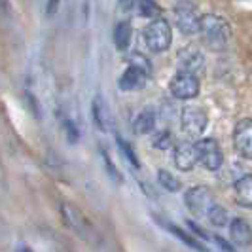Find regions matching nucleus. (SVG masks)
<instances>
[{
	"label": "nucleus",
	"mask_w": 252,
	"mask_h": 252,
	"mask_svg": "<svg viewBox=\"0 0 252 252\" xmlns=\"http://www.w3.org/2000/svg\"><path fill=\"white\" fill-rule=\"evenodd\" d=\"M195 152H197V163H201L207 171H218L222 167L224 156L222 148L215 139H201L195 142Z\"/></svg>",
	"instance_id": "20e7f679"
},
{
	"label": "nucleus",
	"mask_w": 252,
	"mask_h": 252,
	"mask_svg": "<svg viewBox=\"0 0 252 252\" xmlns=\"http://www.w3.org/2000/svg\"><path fill=\"white\" fill-rule=\"evenodd\" d=\"M233 144L241 158L252 159V120L245 118L233 129Z\"/></svg>",
	"instance_id": "1a4fd4ad"
},
{
	"label": "nucleus",
	"mask_w": 252,
	"mask_h": 252,
	"mask_svg": "<svg viewBox=\"0 0 252 252\" xmlns=\"http://www.w3.org/2000/svg\"><path fill=\"white\" fill-rule=\"evenodd\" d=\"M235 201L241 207H252V175H247L235 184Z\"/></svg>",
	"instance_id": "f3484780"
},
{
	"label": "nucleus",
	"mask_w": 252,
	"mask_h": 252,
	"mask_svg": "<svg viewBox=\"0 0 252 252\" xmlns=\"http://www.w3.org/2000/svg\"><path fill=\"white\" fill-rule=\"evenodd\" d=\"M173 159L175 165L180 171H191L193 165L197 163V152H195V144L189 140H182L175 146L173 152Z\"/></svg>",
	"instance_id": "ddd939ff"
},
{
	"label": "nucleus",
	"mask_w": 252,
	"mask_h": 252,
	"mask_svg": "<svg viewBox=\"0 0 252 252\" xmlns=\"http://www.w3.org/2000/svg\"><path fill=\"white\" fill-rule=\"evenodd\" d=\"M114 44H116V50L126 51L131 44V38H133V29H131V23L129 21H120L116 29H114Z\"/></svg>",
	"instance_id": "dca6fc26"
},
{
	"label": "nucleus",
	"mask_w": 252,
	"mask_h": 252,
	"mask_svg": "<svg viewBox=\"0 0 252 252\" xmlns=\"http://www.w3.org/2000/svg\"><path fill=\"white\" fill-rule=\"evenodd\" d=\"M152 144L158 150H169V148H173V135L169 131H158L152 137Z\"/></svg>",
	"instance_id": "412c9836"
},
{
	"label": "nucleus",
	"mask_w": 252,
	"mask_h": 252,
	"mask_svg": "<svg viewBox=\"0 0 252 252\" xmlns=\"http://www.w3.org/2000/svg\"><path fill=\"white\" fill-rule=\"evenodd\" d=\"M175 23L182 34L193 36V34H199L201 15L189 0H178L175 4Z\"/></svg>",
	"instance_id": "7ed1b4c3"
},
{
	"label": "nucleus",
	"mask_w": 252,
	"mask_h": 252,
	"mask_svg": "<svg viewBox=\"0 0 252 252\" xmlns=\"http://www.w3.org/2000/svg\"><path fill=\"white\" fill-rule=\"evenodd\" d=\"M66 131H68V140H70V142H76L80 135H78V131H76L74 126H72L68 120H66Z\"/></svg>",
	"instance_id": "a878e982"
},
{
	"label": "nucleus",
	"mask_w": 252,
	"mask_h": 252,
	"mask_svg": "<svg viewBox=\"0 0 252 252\" xmlns=\"http://www.w3.org/2000/svg\"><path fill=\"white\" fill-rule=\"evenodd\" d=\"M135 10H137L140 17H146V19L161 17V6L156 0H137L135 2Z\"/></svg>",
	"instance_id": "a211bd4d"
},
{
	"label": "nucleus",
	"mask_w": 252,
	"mask_h": 252,
	"mask_svg": "<svg viewBox=\"0 0 252 252\" xmlns=\"http://www.w3.org/2000/svg\"><path fill=\"white\" fill-rule=\"evenodd\" d=\"M203 42L207 44V48L215 51L226 50L231 42V27L224 17L216 15V13H205L201 15V29H199Z\"/></svg>",
	"instance_id": "f257e3e1"
},
{
	"label": "nucleus",
	"mask_w": 252,
	"mask_h": 252,
	"mask_svg": "<svg viewBox=\"0 0 252 252\" xmlns=\"http://www.w3.org/2000/svg\"><path fill=\"white\" fill-rule=\"evenodd\" d=\"M177 66L178 72L199 78L205 72V57L201 51L195 48H182L177 53Z\"/></svg>",
	"instance_id": "0eeeda50"
},
{
	"label": "nucleus",
	"mask_w": 252,
	"mask_h": 252,
	"mask_svg": "<svg viewBox=\"0 0 252 252\" xmlns=\"http://www.w3.org/2000/svg\"><path fill=\"white\" fill-rule=\"evenodd\" d=\"M154 127H156V112H154V108L140 110L137 114V118H135V122H133L135 133L137 135H148V133L154 131Z\"/></svg>",
	"instance_id": "2eb2a0df"
},
{
	"label": "nucleus",
	"mask_w": 252,
	"mask_h": 252,
	"mask_svg": "<svg viewBox=\"0 0 252 252\" xmlns=\"http://www.w3.org/2000/svg\"><path fill=\"white\" fill-rule=\"evenodd\" d=\"M229 239L233 247L249 249L252 245V227L245 218L229 220Z\"/></svg>",
	"instance_id": "f8f14e48"
},
{
	"label": "nucleus",
	"mask_w": 252,
	"mask_h": 252,
	"mask_svg": "<svg viewBox=\"0 0 252 252\" xmlns=\"http://www.w3.org/2000/svg\"><path fill=\"white\" fill-rule=\"evenodd\" d=\"M129 64H135V66H139L142 70H146V72H150V63H148V59L142 55V53H133L131 55V63Z\"/></svg>",
	"instance_id": "b1692460"
},
{
	"label": "nucleus",
	"mask_w": 252,
	"mask_h": 252,
	"mask_svg": "<svg viewBox=\"0 0 252 252\" xmlns=\"http://www.w3.org/2000/svg\"><path fill=\"white\" fill-rule=\"evenodd\" d=\"M17 252H34L32 249H29V247H25V245H21L19 249H17Z\"/></svg>",
	"instance_id": "bb28decb"
},
{
	"label": "nucleus",
	"mask_w": 252,
	"mask_h": 252,
	"mask_svg": "<svg viewBox=\"0 0 252 252\" xmlns=\"http://www.w3.org/2000/svg\"><path fill=\"white\" fill-rule=\"evenodd\" d=\"M61 215H63L64 222L72 227L78 235H86V231L89 229V224L76 207H72L70 203H61Z\"/></svg>",
	"instance_id": "4468645a"
},
{
	"label": "nucleus",
	"mask_w": 252,
	"mask_h": 252,
	"mask_svg": "<svg viewBox=\"0 0 252 252\" xmlns=\"http://www.w3.org/2000/svg\"><path fill=\"white\" fill-rule=\"evenodd\" d=\"M148 76H150V72L142 70V68L135 66V64H129L126 70H124V74L120 76L118 86H120L122 91H139V89H142L146 86Z\"/></svg>",
	"instance_id": "9b49d317"
},
{
	"label": "nucleus",
	"mask_w": 252,
	"mask_h": 252,
	"mask_svg": "<svg viewBox=\"0 0 252 252\" xmlns=\"http://www.w3.org/2000/svg\"><path fill=\"white\" fill-rule=\"evenodd\" d=\"M207 220L216 227L229 226V216H227V211L222 207V205H218V203H215V205L209 209V213H207Z\"/></svg>",
	"instance_id": "6ab92c4d"
},
{
	"label": "nucleus",
	"mask_w": 252,
	"mask_h": 252,
	"mask_svg": "<svg viewBox=\"0 0 252 252\" xmlns=\"http://www.w3.org/2000/svg\"><path fill=\"white\" fill-rule=\"evenodd\" d=\"M144 42H146V48L154 53H161V51L169 50L171 42H173V31H171L169 21L163 17L152 19L144 29Z\"/></svg>",
	"instance_id": "f03ea898"
},
{
	"label": "nucleus",
	"mask_w": 252,
	"mask_h": 252,
	"mask_svg": "<svg viewBox=\"0 0 252 252\" xmlns=\"http://www.w3.org/2000/svg\"><path fill=\"white\" fill-rule=\"evenodd\" d=\"M158 182L163 186L167 191H178L180 189V184H178V180L169 171H158Z\"/></svg>",
	"instance_id": "4be33fe9"
},
{
	"label": "nucleus",
	"mask_w": 252,
	"mask_h": 252,
	"mask_svg": "<svg viewBox=\"0 0 252 252\" xmlns=\"http://www.w3.org/2000/svg\"><path fill=\"white\" fill-rule=\"evenodd\" d=\"M59 6H61V0H48V4H46V13H48V17H53L57 10H59Z\"/></svg>",
	"instance_id": "393cba45"
},
{
	"label": "nucleus",
	"mask_w": 252,
	"mask_h": 252,
	"mask_svg": "<svg viewBox=\"0 0 252 252\" xmlns=\"http://www.w3.org/2000/svg\"><path fill=\"white\" fill-rule=\"evenodd\" d=\"M171 95L178 99V101H189V99H195L199 95V78L191 74H184V72H178L171 84Z\"/></svg>",
	"instance_id": "39448f33"
},
{
	"label": "nucleus",
	"mask_w": 252,
	"mask_h": 252,
	"mask_svg": "<svg viewBox=\"0 0 252 252\" xmlns=\"http://www.w3.org/2000/svg\"><path fill=\"white\" fill-rule=\"evenodd\" d=\"M165 227L173 233V235H177L178 239L182 241L184 245H188V247H191V249H195V251H205V247H203L199 241L195 239L193 235H189V233H186V231H182L180 227H177V226H173V224H165Z\"/></svg>",
	"instance_id": "aec40b11"
},
{
	"label": "nucleus",
	"mask_w": 252,
	"mask_h": 252,
	"mask_svg": "<svg viewBox=\"0 0 252 252\" xmlns=\"http://www.w3.org/2000/svg\"><path fill=\"white\" fill-rule=\"evenodd\" d=\"M116 140H118V146H120V150H122V156L126 158L129 163L133 165L135 169H139L140 165H139V159H137V156H135V152H133V148H131V144L127 142V140H124L120 135L116 137Z\"/></svg>",
	"instance_id": "5701e85b"
},
{
	"label": "nucleus",
	"mask_w": 252,
	"mask_h": 252,
	"mask_svg": "<svg viewBox=\"0 0 252 252\" xmlns=\"http://www.w3.org/2000/svg\"><path fill=\"white\" fill-rule=\"evenodd\" d=\"M91 116H93V124L97 126L102 133H110L114 129V116L110 112V106L102 95H95L91 101Z\"/></svg>",
	"instance_id": "9d476101"
},
{
	"label": "nucleus",
	"mask_w": 252,
	"mask_h": 252,
	"mask_svg": "<svg viewBox=\"0 0 252 252\" xmlns=\"http://www.w3.org/2000/svg\"><path fill=\"white\" fill-rule=\"evenodd\" d=\"M180 127L189 137H199L207 127V114L199 106H186L180 112Z\"/></svg>",
	"instance_id": "6e6552de"
},
{
	"label": "nucleus",
	"mask_w": 252,
	"mask_h": 252,
	"mask_svg": "<svg viewBox=\"0 0 252 252\" xmlns=\"http://www.w3.org/2000/svg\"><path fill=\"white\" fill-rule=\"evenodd\" d=\"M184 203L188 207V211H191V215L195 216H207L209 209L215 205L211 189L207 186H193L186 191L184 195Z\"/></svg>",
	"instance_id": "423d86ee"
}]
</instances>
